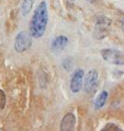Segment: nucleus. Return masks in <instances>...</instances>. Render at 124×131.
<instances>
[{
  "mask_svg": "<svg viewBox=\"0 0 124 131\" xmlns=\"http://www.w3.org/2000/svg\"><path fill=\"white\" fill-rule=\"evenodd\" d=\"M107 99H108V92L106 90L101 91L94 101V109L95 110L102 109L105 106V104L107 102Z\"/></svg>",
  "mask_w": 124,
  "mask_h": 131,
  "instance_id": "nucleus-9",
  "label": "nucleus"
},
{
  "mask_svg": "<svg viewBox=\"0 0 124 131\" xmlns=\"http://www.w3.org/2000/svg\"><path fill=\"white\" fill-rule=\"evenodd\" d=\"M68 42H69V39H68L67 36H65V35H58V36H56L52 40V42L50 45V49L54 53H59V52H61L62 50L67 47Z\"/></svg>",
  "mask_w": 124,
  "mask_h": 131,
  "instance_id": "nucleus-8",
  "label": "nucleus"
},
{
  "mask_svg": "<svg viewBox=\"0 0 124 131\" xmlns=\"http://www.w3.org/2000/svg\"><path fill=\"white\" fill-rule=\"evenodd\" d=\"M6 102H7L6 94H5V92L2 89H0V110H3L5 108Z\"/></svg>",
  "mask_w": 124,
  "mask_h": 131,
  "instance_id": "nucleus-12",
  "label": "nucleus"
},
{
  "mask_svg": "<svg viewBox=\"0 0 124 131\" xmlns=\"http://www.w3.org/2000/svg\"><path fill=\"white\" fill-rule=\"evenodd\" d=\"M76 125V116L72 112H68L63 116L60 122V130L61 131H72L75 129Z\"/></svg>",
  "mask_w": 124,
  "mask_h": 131,
  "instance_id": "nucleus-7",
  "label": "nucleus"
},
{
  "mask_svg": "<svg viewBox=\"0 0 124 131\" xmlns=\"http://www.w3.org/2000/svg\"><path fill=\"white\" fill-rule=\"evenodd\" d=\"M112 20L107 16L101 15L98 16L96 19V23L94 26V31H93V36L96 39H103L106 37L110 30Z\"/></svg>",
  "mask_w": 124,
  "mask_h": 131,
  "instance_id": "nucleus-2",
  "label": "nucleus"
},
{
  "mask_svg": "<svg viewBox=\"0 0 124 131\" xmlns=\"http://www.w3.org/2000/svg\"><path fill=\"white\" fill-rule=\"evenodd\" d=\"M31 45H32V36L29 33V31H20L16 34L15 39H14V43L13 47L16 52L18 53H23L25 51H27L30 49Z\"/></svg>",
  "mask_w": 124,
  "mask_h": 131,
  "instance_id": "nucleus-3",
  "label": "nucleus"
},
{
  "mask_svg": "<svg viewBox=\"0 0 124 131\" xmlns=\"http://www.w3.org/2000/svg\"><path fill=\"white\" fill-rule=\"evenodd\" d=\"M84 70L76 69L70 80V90L73 94H78L82 90V84L84 78Z\"/></svg>",
  "mask_w": 124,
  "mask_h": 131,
  "instance_id": "nucleus-6",
  "label": "nucleus"
},
{
  "mask_svg": "<svg viewBox=\"0 0 124 131\" xmlns=\"http://www.w3.org/2000/svg\"><path fill=\"white\" fill-rule=\"evenodd\" d=\"M72 67H73V63H72V61L70 59L63 60V62H62V68L65 71H70L72 69Z\"/></svg>",
  "mask_w": 124,
  "mask_h": 131,
  "instance_id": "nucleus-13",
  "label": "nucleus"
},
{
  "mask_svg": "<svg viewBox=\"0 0 124 131\" xmlns=\"http://www.w3.org/2000/svg\"><path fill=\"white\" fill-rule=\"evenodd\" d=\"M35 0H23L22 4H21V13L23 16L28 15V13L31 11V9L33 8Z\"/></svg>",
  "mask_w": 124,
  "mask_h": 131,
  "instance_id": "nucleus-10",
  "label": "nucleus"
},
{
  "mask_svg": "<svg viewBox=\"0 0 124 131\" xmlns=\"http://www.w3.org/2000/svg\"><path fill=\"white\" fill-rule=\"evenodd\" d=\"M48 7L46 1H41L35 8L29 24V33L34 38L42 37L48 24Z\"/></svg>",
  "mask_w": 124,
  "mask_h": 131,
  "instance_id": "nucleus-1",
  "label": "nucleus"
},
{
  "mask_svg": "<svg viewBox=\"0 0 124 131\" xmlns=\"http://www.w3.org/2000/svg\"><path fill=\"white\" fill-rule=\"evenodd\" d=\"M99 80V74L96 70H90L86 75L84 74L82 89L86 94H90L96 89Z\"/></svg>",
  "mask_w": 124,
  "mask_h": 131,
  "instance_id": "nucleus-5",
  "label": "nucleus"
},
{
  "mask_svg": "<svg viewBox=\"0 0 124 131\" xmlns=\"http://www.w3.org/2000/svg\"><path fill=\"white\" fill-rule=\"evenodd\" d=\"M101 58L108 64L115 66H123V52L116 49H103L100 50Z\"/></svg>",
  "mask_w": 124,
  "mask_h": 131,
  "instance_id": "nucleus-4",
  "label": "nucleus"
},
{
  "mask_svg": "<svg viewBox=\"0 0 124 131\" xmlns=\"http://www.w3.org/2000/svg\"><path fill=\"white\" fill-rule=\"evenodd\" d=\"M102 131H122V129L115 123H107L102 129Z\"/></svg>",
  "mask_w": 124,
  "mask_h": 131,
  "instance_id": "nucleus-11",
  "label": "nucleus"
},
{
  "mask_svg": "<svg viewBox=\"0 0 124 131\" xmlns=\"http://www.w3.org/2000/svg\"><path fill=\"white\" fill-rule=\"evenodd\" d=\"M87 1H88V2H94L95 0H87Z\"/></svg>",
  "mask_w": 124,
  "mask_h": 131,
  "instance_id": "nucleus-14",
  "label": "nucleus"
}]
</instances>
